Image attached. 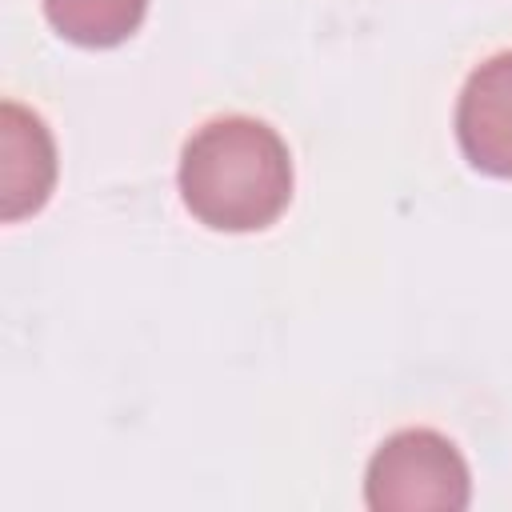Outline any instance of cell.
<instances>
[{"mask_svg": "<svg viewBox=\"0 0 512 512\" xmlns=\"http://www.w3.org/2000/svg\"><path fill=\"white\" fill-rule=\"evenodd\" d=\"M44 12L64 40L84 48H112L140 28L148 0H44Z\"/></svg>", "mask_w": 512, "mask_h": 512, "instance_id": "5", "label": "cell"}, {"mask_svg": "<svg viewBox=\"0 0 512 512\" xmlns=\"http://www.w3.org/2000/svg\"><path fill=\"white\" fill-rule=\"evenodd\" d=\"M364 500L376 512H460L472 500V476L448 436L404 428L368 460Z\"/></svg>", "mask_w": 512, "mask_h": 512, "instance_id": "2", "label": "cell"}, {"mask_svg": "<svg viewBox=\"0 0 512 512\" xmlns=\"http://www.w3.org/2000/svg\"><path fill=\"white\" fill-rule=\"evenodd\" d=\"M180 196L216 232L268 228L292 200L288 144L252 116L208 120L180 152Z\"/></svg>", "mask_w": 512, "mask_h": 512, "instance_id": "1", "label": "cell"}, {"mask_svg": "<svg viewBox=\"0 0 512 512\" xmlns=\"http://www.w3.org/2000/svg\"><path fill=\"white\" fill-rule=\"evenodd\" d=\"M56 184V148L44 120L12 100L0 108V216L12 224L44 208Z\"/></svg>", "mask_w": 512, "mask_h": 512, "instance_id": "4", "label": "cell"}, {"mask_svg": "<svg viewBox=\"0 0 512 512\" xmlns=\"http://www.w3.org/2000/svg\"><path fill=\"white\" fill-rule=\"evenodd\" d=\"M464 156L488 176H512V52L488 56L456 104Z\"/></svg>", "mask_w": 512, "mask_h": 512, "instance_id": "3", "label": "cell"}]
</instances>
